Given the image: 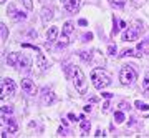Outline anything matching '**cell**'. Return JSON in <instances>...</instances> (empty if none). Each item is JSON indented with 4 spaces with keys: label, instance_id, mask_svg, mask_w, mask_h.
<instances>
[{
    "label": "cell",
    "instance_id": "14",
    "mask_svg": "<svg viewBox=\"0 0 149 138\" xmlns=\"http://www.w3.org/2000/svg\"><path fill=\"white\" fill-rule=\"evenodd\" d=\"M58 33H60L58 27H50V28H48V32H47V38H48V40H56Z\"/></svg>",
    "mask_w": 149,
    "mask_h": 138
},
{
    "label": "cell",
    "instance_id": "30",
    "mask_svg": "<svg viewBox=\"0 0 149 138\" xmlns=\"http://www.w3.org/2000/svg\"><path fill=\"white\" fill-rule=\"evenodd\" d=\"M96 137H106V135H104L103 130H98V132H96Z\"/></svg>",
    "mask_w": 149,
    "mask_h": 138
},
{
    "label": "cell",
    "instance_id": "6",
    "mask_svg": "<svg viewBox=\"0 0 149 138\" xmlns=\"http://www.w3.org/2000/svg\"><path fill=\"white\" fill-rule=\"evenodd\" d=\"M63 5H65V10L70 12V13H76L80 10V5H81V0H63Z\"/></svg>",
    "mask_w": 149,
    "mask_h": 138
},
{
    "label": "cell",
    "instance_id": "4",
    "mask_svg": "<svg viewBox=\"0 0 149 138\" xmlns=\"http://www.w3.org/2000/svg\"><path fill=\"white\" fill-rule=\"evenodd\" d=\"M138 78V72L134 67L131 65H124L119 72V82H121V85H131L133 82H136Z\"/></svg>",
    "mask_w": 149,
    "mask_h": 138
},
{
    "label": "cell",
    "instance_id": "2",
    "mask_svg": "<svg viewBox=\"0 0 149 138\" xmlns=\"http://www.w3.org/2000/svg\"><path fill=\"white\" fill-rule=\"evenodd\" d=\"M144 32V23L141 20H134L129 23V27L123 33V40L124 42H134L138 37H141V33Z\"/></svg>",
    "mask_w": 149,
    "mask_h": 138
},
{
    "label": "cell",
    "instance_id": "5",
    "mask_svg": "<svg viewBox=\"0 0 149 138\" xmlns=\"http://www.w3.org/2000/svg\"><path fill=\"white\" fill-rule=\"evenodd\" d=\"M17 90V85L15 82L12 78H3L2 80V93H0V98L3 100V98H10Z\"/></svg>",
    "mask_w": 149,
    "mask_h": 138
},
{
    "label": "cell",
    "instance_id": "7",
    "mask_svg": "<svg viewBox=\"0 0 149 138\" xmlns=\"http://www.w3.org/2000/svg\"><path fill=\"white\" fill-rule=\"evenodd\" d=\"M136 57H144V55H149V38H144L143 42H139L136 45Z\"/></svg>",
    "mask_w": 149,
    "mask_h": 138
},
{
    "label": "cell",
    "instance_id": "9",
    "mask_svg": "<svg viewBox=\"0 0 149 138\" xmlns=\"http://www.w3.org/2000/svg\"><path fill=\"white\" fill-rule=\"evenodd\" d=\"M22 88L27 92L28 95H37V92H38L37 90V85H35L30 78H23V80H22Z\"/></svg>",
    "mask_w": 149,
    "mask_h": 138
},
{
    "label": "cell",
    "instance_id": "8",
    "mask_svg": "<svg viewBox=\"0 0 149 138\" xmlns=\"http://www.w3.org/2000/svg\"><path fill=\"white\" fill-rule=\"evenodd\" d=\"M73 28L74 25L71 23V22H65V25H63V30H61V35H63V42H60V47H65L66 45V38L73 33Z\"/></svg>",
    "mask_w": 149,
    "mask_h": 138
},
{
    "label": "cell",
    "instance_id": "31",
    "mask_svg": "<svg viewBox=\"0 0 149 138\" xmlns=\"http://www.w3.org/2000/svg\"><path fill=\"white\" fill-rule=\"evenodd\" d=\"M68 118L71 120V122H76V120H78V118H76V117L73 115V113H70V115H68Z\"/></svg>",
    "mask_w": 149,
    "mask_h": 138
},
{
    "label": "cell",
    "instance_id": "29",
    "mask_svg": "<svg viewBox=\"0 0 149 138\" xmlns=\"http://www.w3.org/2000/svg\"><path fill=\"white\" fill-rule=\"evenodd\" d=\"M78 23H80V25H81V27H86V25H88V22H86V20H85V18H81V20H80V22H78Z\"/></svg>",
    "mask_w": 149,
    "mask_h": 138
},
{
    "label": "cell",
    "instance_id": "13",
    "mask_svg": "<svg viewBox=\"0 0 149 138\" xmlns=\"http://www.w3.org/2000/svg\"><path fill=\"white\" fill-rule=\"evenodd\" d=\"M18 58H20V53H15L12 52L7 55V63L12 65V67H17V63H18Z\"/></svg>",
    "mask_w": 149,
    "mask_h": 138
},
{
    "label": "cell",
    "instance_id": "21",
    "mask_svg": "<svg viewBox=\"0 0 149 138\" xmlns=\"http://www.w3.org/2000/svg\"><path fill=\"white\" fill-rule=\"evenodd\" d=\"M143 88H144V92L149 95V73L144 77V82H143Z\"/></svg>",
    "mask_w": 149,
    "mask_h": 138
},
{
    "label": "cell",
    "instance_id": "23",
    "mask_svg": "<svg viewBox=\"0 0 149 138\" xmlns=\"http://www.w3.org/2000/svg\"><path fill=\"white\" fill-rule=\"evenodd\" d=\"M80 57H81L83 60H86V62H90V60H91V53H90V52H81Z\"/></svg>",
    "mask_w": 149,
    "mask_h": 138
},
{
    "label": "cell",
    "instance_id": "19",
    "mask_svg": "<svg viewBox=\"0 0 149 138\" xmlns=\"http://www.w3.org/2000/svg\"><path fill=\"white\" fill-rule=\"evenodd\" d=\"M136 108H139L141 112H149V105H146V103H143V101H136Z\"/></svg>",
    "mask_w": 149,
    "mask_h": 138
},
{
    "label": "cell",
    "instance_id": "25",
    "mask_svg": "<svg viewBox=\"0 0 149 138\" xmlns=\"http://www.w3.org/2000/svg\"><path fill=\"white\" fill-rule=\"evenodd\" d=\"M12 112H13V108H12L10 105H7V106H2V113H8V115H10Z\"/></svg>",
    "mask_w": 149,
    "mask_h": 138
},
{
    "label": "cell",
    "instance_id": "11",
    "mask_svg": "<svg viewBox=\"0 0 149 138\" xmlns=\"http://www.w3.org/2000/svg\"><path fill=\"white\" fill-rule=\"evenodd\" d=\"M2 123H7V127H8V133H15L17 130H18V123H17L15 120H12V118L7 120V118L3 117V113H2Z\"/></svg>",
    "mask_w": 149,
    "mask_h": 138
},
{
    "label": "cell",
    "instance_id": "18",
    "mask_svg": "<svg viewBox=\"0 0 149 138\" xmlns=\"http://www.w3.org/2000/svg\"><path fill=\"white\" fill-rule=\"evenodd\" d=\"M124 120H126V117H124L123 110H118V112L114 113V122H116V123H123Z\"/></svg>",
    "mask_w": 149,
    "mask_h": 138
},
{
    "label": "cell",
    "instance_id": "24",
    "mask_svg": "<svg viewBox=\"0 0 149 138\" xmlns=\"http://www.w3.org/2000/svg\"><path fill=\"white\" fill-rule=\"evenodd\" d=\"M13 17H15V18H18V20H25V18H27V15H25L23 12H17Z\"/></svg>",
    "mask_w": 149,
    "mask_h": 138
},
{
    "label": "cell",
    "instance_id": "12",
    "mask_svg": "<svg viewBox=\"0 0 149 138\" xmlns=\"http://www.w3.org/2000/svg\"><path fill=\"white\" fill-rule=\"evenodd\" d=\"M55 98H56V95H55L50 88L43 90V103H45V105H52V103L55 101Z\"/></svg>",
    "mask_w": 149,
    "mask_h": 138
},
{
    "label": "cell",
    "instance_id": "22",
    "mask_svg": "<svg viewBox=\"0 0 149 138\" xmlns=\"http://www.w3.org/2000/svg\"><path fill=\"white\" fill-rule=\"evenodd\" d=\"M22 5L25 7L27 10H32V8H33V4H32V0H22Z\"/></svg>",
    "mask_w": 149,
    "mask_h": 138
},
{
    "label": "cell",
    "instance_id": "16",
    "mask_svg": "<svg viewBox=\"0 0 149 138\" xmlns=\"http://www.w3.org/2000/svg\"><path fill=\"white\" fill-rule=\"evenodd\" d=\"M7 37H8V28L3 23H0V38H2V42H5Z\"/></svg>",
    "mask_w": 149,
    "mask_h": 138
},
{
    "label": "cell",
    "instance_id": "28",
    "mask_svg": "<svg viewBox=\"0 0 149 138\" xmlns=\"http://www.w3.org/2000/svg\"><path fill=\"white\" fill-rule=\"evenodd\" d=\"M103 98H106V100H111L113 98V93H101Z\"/></svg>",
    "mask_w": 149,
    "mask_h": 138
},
{
    "label": "cell",
    "instance_id": "20",
    "mask_svg": "<svg viewBox=\"0 0 149 138\" xmlns=\"http://www.w3.org/2000/svg\"><path fill=\"white\" fill-rule=\"evenodd\" d=\"M136 53V48H126V50H121V57H129V55H133ZM138 55V53H136Z\"/></svg>",
    "mask_w": 149,
    "mask_h": 138
},
{
    "label": "cell",
    "instance_id": "3",
    "mask_svg": "<svg viewBox=\"0 0 149 138\" xmlns=\"http://www.w3.org/2000/svg\"><path fill=\"white\" fill-rule=\"evenodd\" d=\"M91 82H93V85H95V88H98V90H103V88H106V87H109V83H111V78L106 75V72L101 68H96L91 72Z\"/></svg>",
    "mask_w": 149,
    "mask_h": 138
},
{
    "label": "cell",
    "instance_id": "10",
    "mask_svg": "<svg viewBox=\"0 0 149 138\" xmlns=\"http://www.w3.org/2000/svg\"><path fill=\"white\" fill-rule=\"evenodd\" d=\"M32 67V58L28 57V55H23V53H20V58H18V63H17V68H30Z\"/></svg>",
    "mask_w": 149,
    "mask_h": 138
},
{
    "label": "cell",
    "instance_id": "26",
    "mask_svg": "<svg viewBox=\"0 0 149 138\" xmlns=\"http://www.w3.org/2000/svg\"><path fill=\"white\" fill-rule=\"evenodd\" d=\"M108 53H109V55H114V53H116V45H114V43H111V45L108 47Z\"/></svg>",
    "mask_w": 149,
    "mask_h": 138
},
{
    "label": "cell",
    "instance_id": "15",
    "mask_svg": "<svg viewBox=\"0 0 149 138\" xmlns=\"http://www.w3.org/2000/svg\"><path fill=\"white\" fill-rule=\"evenodd\" d=\"M53 18V10L52 8H43L42 10V20L43 22H48Z\"/></svg>",
    "mask_w": 149,
    "mask_h": 138
},
{
    "label": "cell",
    "instance_id": "27",
    "mask_svg": "<svg viewBox=\"0 0 149 138\" xmlns=\"http://www.w3.org/2000/svg\"><path fill=\"white\" fill-rule=\"evenodd\" d=\"M119 110H129V105L126 101H121V103H119Z\"/></svg>",
    "mask_w": 149,
    "mask_h": 138
},
{
    "label": "cell",
    "instance_id": "32",
    "mask_svg": "<svg viewBox=\"0 0 149 138\" xmlns=\"http://www.w3.org/2000/svg\"><path fill=\"white\" fill-rule=\"evenodd\" d=\"M119 27H121V28H126V23H124V22L121 20V22H119Z\"/></svg>",
    "mask_w": 149,
    "mask_h": 138
},
{
    "label": "cell",
    "instance_id": "1",
    "mask_svg": "<svg viewBox=\"0 0 149 138\" xmlns=\"http://www.w3.org/2000/svg\"><path fill=\"white\" fill-rule=\"evenodd\" d=\"M70 77H71V82H73L74 88L80 95H85L86 90H88V85H86V77L83 73V70L76 65H71V70H70Z\"/></svg>",
    "mask_w": 149,
    "mask_h": 138
},
{
    "label": "cell",
    "instance_id": "17",
    "mask_svg": "<svg viewBox=\"0 0 149 138\" xmlns=\"http://www.w3.org/2000/svg\"><path fill=\"white\" fill-rule=\"evenodd\" d=\"M80 128H81V132H83V133H88V132H90V128H91V125H90V122H88V120H85V118H81Z\"/></svg>",
    "mask_w": 149,
    "mask_h": 138
}]
</instances>
